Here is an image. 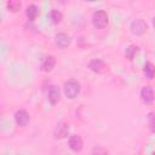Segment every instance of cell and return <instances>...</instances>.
Masks as SVG:
<instances>
[{
    "instance_id": "9a60e30c",
    "label": "cell",
    "mask_w": 155,
    "mask_h": 155,
    "mask_svg": "<svg viewBox=\"0 0 155 155\" xmlns=\"http://www.w3.org/2000/svg\"><path fill=\"white\" fill-rule=\"evenodd\" d=\"M50 18H51L52 23L58 24V23L62 22L63 15H62V12H59V11H57V10H53V11H51V13H50Z\"/></svg>"
},
{
    "instance_id": "277c9868",
    "label": "cell",
    "mask_w": 155,
    "mask_h": 155,
    "mask_svg": "<svg viewBox=\"0 0 155 155\" xmlns=\"http://www.w3.org/2000/svg\"><path fill=\"white\" fill-rule=\"evenodd\" d=\"M68 144H69V148H70L73 151H75V153L81 151L82 145H84L81 137L78 136V134H73V136H70V137H69V140H68Z\"/></svg>"
},
{
    "instance_id": "8fae6325",
    "label": "cell",
    "mask_w": 155,
    "mask_h": 155,
    "mask_svg": "<svg viewBox=\"0 0 155 155\" xmlns=\"http://www.w3.org/2000/svg\"><path fill=\"white\" fill-rule=\"evenodd\" d=\"M38 13H39V10H38V7H36L35 5H30V6H28L27 10H25V16H27V18H28L29 21H31V22L36 18Z\"/></svg>"
},
{
    "instance_id": "ba28073f",
    "label": "cell",
    "mask_w": 155,
    "mask_h": 155,
    "mask_svg": "<svg viewBox=\"0 0 155 155\" xmlns=\"http://www.w3.org/2000/svg\"><path fill=\"white\" fill-rule=\"evenodd\" d=\"M140 97H142V99H143V102L144 103H151L153 101H154V91H153V88L150 87V86H145V87H143L142 88V91H140Z\"/></svg>"
},
{
    "instance_id": "8992f818",
    "label": "cell",
    "mask_w": 155,
    "mask_h": 155,
    "mask_svg": "<svg viewBox=\"0 0 155 155\" xmlns=\"http://www.w3.org/2000/svg\"><path fill=\"white\" fill-rule=\"evenodd\" d=\"M69 134V125L68 124H59L57 125V127L54 128L53 136L56 139H63L65 137H68Z\"/></svg>"
},
{
    "instance_id": "ac0fdd59",
    "label": "cell",
    "mask_w": 155,
    "mask_h": 155,
    "mask_svg": "<svg viewBox=\"0 0 155 155\" xmlns=\"http://www.w3.org/2000/svg\"><path fill=\"white\" fill-rule=\"evenodd\" d=\"M153 25H154V28H155V17L153 18Z\"/></svg>"
},
{
    "instance_id": "30bf717a",
    "label": "cell",
    "mask_w": 155,
    "mask_h": 155,
    "mask_svg": "<svg viewBox=\"0 0 155 155\" xmlns=\"http://www.w3.org/2000/svg\"><path fill=\"white\" fill-rule=\"evenodd\" d=\"M59 96H61V92H59V88L57 86H51L50 90H48V101L51 104H56L58 101H59Z\"/></svg>"
},
{
    "instance_id": "d6986e66",
    "label": "cell",
    "mask_w": 155,
    "mask_h": 155,
    "mask_svg": "<svg viewBox=\"0 0 155 155\" xmlns=\"http://www.w3.org/2000/svg\"><path fill=\"white\" fill-rule=\"evenodd\" d=\"M85 1H90V2H93V1H97V0H85Z\"/></svg>"
},
{
    "instance_id": "7a4b0ae2",
    "label": "cell",
    "mask_w": 155,
    "mask_h": 155,
    "mask_svg": "<svg viewBox=\"0 0 155 155\" xmlns=\"http://www.w3.org/2000/svg\"><path fill=\"white\" fill-rule=\"evenodd\" d=\"M92 24L97 29H103L108 24V15H107V12L103 11V10L96 11L93 13V16H92Z\"/></svg>"
},
{
    "instance_id": "6da1fadb",
    "label": "cell",
    "mask_w": 155,
    "mask_h": 155,
    "mask_svg": "<svg viewBox=\"0 0 155 155\" xmlns=\"http://www.w3.org/2000/svg\"><path fill=\"white\" fill-rule=\"evenodd\" d=\"M63 90H64V94L67 98L74 99L80 92V84L76 80H69V81L64 82Z\"/></svg>"
},
{
    "instance_id": "4fadbf2b",
    "label": "cell",
    "mask_w": 155,
    "mask_h": 155,
    "mask_svg": "<svg viewBox=\"0 0 155 155\" xmlns=\"http://www.w3.org/2000/svg\"><path fill=\"white\" fill-rule=\"evenodd\" d=\"M88 67L91 68V70H93L96 73H101L102 71V68H104V63L101 59H93V61L90 62Z\"/></svg>"
},
{
    "instance_id": "2e32d148",
    "label": "cell",
    "mask_w": 155,
    "mask_h": 155,
    "mask_svg": "<svg viewBox=\"0 0 155 155\" xmlns=\"http://www.w3.org/2000/svg\"><path fill=\"white\" fill-rule=\"evenodd\" d=\"M148 124H149L150 131L155 133V113H149V115H148Z\"/></svg>"
},
{
    "instance_id": "5b68a950",
    "label": "cell",
    "mask_w": 155,
    "mask_h": 155,
    "mask_svg": "<svg viewBox=\"0 0 155 155\" xmlns=\"http://www.w3.org/2000/svg\"><path fill=\"white\" fill-rule=\"evenodd\" d=\"M15 121H16V124H17L18 126L24 127V126H27L28 122H29V114H28L25 110H23V109L17 110L16 114H15Z\"/></svg>"
},
{
    "instance_id": "52a82bcc",
    "label": "cell",
    "mask_w": 155,
    "mask_h": 155,
    "mask_svg": "<svg viewBox=\"0 0 155 155\" xmlns=\"http://www.w3.org/2000/svg\"><path fill=\"white\" fill-rule=\"evenodd\" d=\"M54 42L58 47L61 48H64V47H68L70 45V38L68 34L65 33H58L56 36H54Z\"/></svg>"
},
{
    "instance_id": "e0dca14e",
    "label": "cell",
    "mask_w": 155,
    "mask_h": 155,
    "mask_svg": "<svg viewBox=\"0 0 155 155\" xmlns=\"http://www.w3.org/2000/svg\"><path fill=\"white\" fill-rule=\"evenodd\" d=\"M137 50H138V47L137 46H130L128 48H126V57L131 61V59H133V56H134V53L137 52Z\"/></svg>"
},
{
    "instance_id": "7c38bea8",
    "label": "cell",
    "mask_w": 155,
    "mask_h": 155,
    "mask_svg": "<svg viewBox=\"0 0 155 155\" xmlns=\"http://www.w3.org/2000/svg\"><path fill=\"white\" fill-rule=\"evenodd\" d=\"M143 71H144V74H145V76H147L148 79H153L154 75H155V65H154L153 63H150V62H147V63L144 64Z\"/></svg>"
},
{
    "instance_id": "9c48e42d",
    "label": "cell",
    "mask_w": 155,
    "mask_h": 155,
    "mask_svg": "<svg viewBox=\"0 0 155 155\" xmlns=\"http://www.w3.org/2000/svg\"><path fill=\"white\" fill-rule=\"evenodd\" d=\"M54 65H56V58L53 56H47L41 63V70L48 73L54 68Z\"/></svg>"
},
{
    "instance_id": "5bb4252c",
    "label": "cell",
    "mask_w": 155,
    "mask_h": 155,
    "mask_svg": "<svg viewBox=\"0 0 155 155\" xmlns=\"http://www.w3.org/2000/svg\"><path fill=\"white\" fill-rule=\"evenodd\" d=\"M21 1L19 0H8L7 2V8L11 11V12H18L21 10Z\"/></svg>"
},
{
    "instance_id": "3957f363",
    "label": "cell",
    "mask_w": 155,
    "mask_h": 155,
    "mask_svg": "<svg viewBox=\"0 0 155 155\" xmlns=\"http://www.w3.org/2000/svg\"><path fill=\"white\" fill-rule=\"evenodd\" d=\"M147 23L143 19H136L131 23V31L134 35H142L147 30Z\"/></svg>"
}]
</instances>
